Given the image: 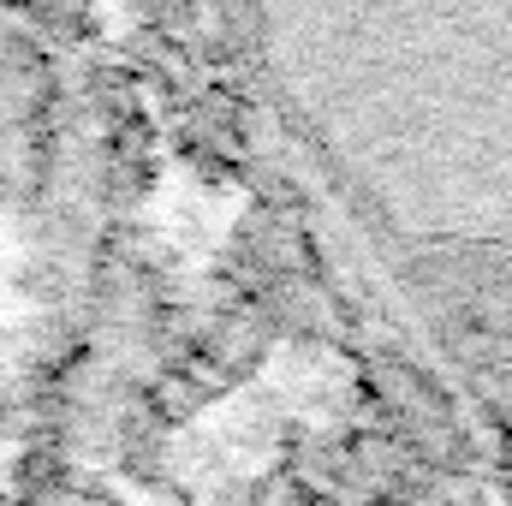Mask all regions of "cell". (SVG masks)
<instances>
[]
</instances>
